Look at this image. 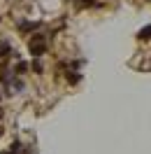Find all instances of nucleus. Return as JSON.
I'll return each mask as SVG.
<instances>
[{
	"label": "nucleus",
	"instance_id": "obj_2",
	"mask_svg": "<svg viewBox=\"0 0 151 154\" xmlns=\"http://www.w3.org/2000/svg\"><path fill=\"white\" fill-rule=\"evenodd\" d=\"M40 23H30V21H23V23H19V30L21 33H28V30H35Z\"/></svg>",
	"mask_w": 151,
	"mask_h": 154
},
{
	"label": "nucleus",
	"instance_id": "obj_7",
	"mask_svg": "<svg viewBox=\"0 0 151 154\" xmlns=\"http://www.w3.org/2000/svg\"><path fill=\"white\" fill-rule=\"evenodd\" d=\"M33 70H35V72H42V70H44V68H42V63H40V61H33Z\"/></svg>",
	"mask_w": 151,
	"mask_h": 154
},
{
	"label": "nucleus",
	"instance_id": "obj_6",
	"mask_svg": "<svg viewBox=\"0 0 151 154\" xmlns=\"http://www.w3.org/2000/svg\"><path fill=\"white\" fill-rule=\"evenodd\" d=\"M79 79H81V75H77V72H67V82H70V84H77Z\"/></svg>",
	"mask_w": 151,
	"mask_h": 154
},
{
	"label": "nucleus",
	"instance_id": "obj_9",
	"mask_svg": "<svg viewBox=\"0 0 151 154\" xmlns=\"http://www.w3.org/2000/svg\"><path fill=\"white\" fill-rule=\"evenodd\" d=\"M0 117H2V110H0Z\"/></svg>",
	"mask_w": 151,
	"mask_h": 154
},
{
	"label": "nucleus",
	"instance_id": "obj_3",
	"mask_svg": "<svg viewBox=\"0 0 151 154\" xmlns=\"http://www.w3.org/2000/svg\"><path fill=\"white\" fill-rule=\"evenodd\" d=\"M137 38H140V40H151V23H149V26H144V28L137 33Z\"/></svg>",
	"mask_w": 151,
	"mask_h": 154
},
{
	"label": "nucleus",
	"instance_id": "obj_4",
	"mask_svg": "<svg viewBox=\"0 0 151 154\" xmlns=\"http://www.w3.org/2000/svg\"><path fill=\"white\" fill-rule=\"evenodd\" d=\"M26 70H28V63H26V61H19V63H16V75H26Z\"/></svg>",
	"mask_w": 151,
	"mask_h": 154
},
{
	"label": "nucleus",
	"instance_id": "obj_1",
	"mask_svg": "<svg viewBox=\"0 0 151 154\" xmlns=\"http://www.w3.org/2000/svg\"><path fill=\"white\" fill-rule=\"evenodd\" d=\"M28 51L33 54L35 58H40L44 51H47V40H44V35H33V38L28 40Z\"/></svg>",
	"mask_w": 151,
	"mask_h": 154
},
{
	"label": "nucleus",
	"instance_id": "obj_5",
	"mask_svg": "<svg viewBox=\"0 0 151 154\" xmlns=\"http://www.w3.org/2000/svg\"><path fill=\"white\" fill-rule=\"evenodd\" d=\"M12 47H10V42H0V56H5V54H10Z\"/></svg>",
	"mask_w": 151,
	"mask_h": 154
},
{
	"label": "nucleus",
	"instance_id": "obj_8",
	"mask_svg": "<svg viewBox=\"0 0 151 154\" xmlns=\"http://www.w3.org/2000/svg\"><path fill=\"white\" fill-rule=\"evenodd\" d=\"M2 154H12V152H2Z\"/></svg>",
	"mask_w": 151,
	"mask_h": 154
}]
</instances>
